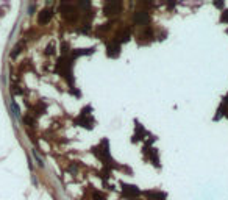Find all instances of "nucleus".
<instances>
[{
  "label": "nucleus",
  "instance_id": "1",
  "mask_svg": "<svg viewBox=\"0 0 228 200\" xmlns=\"http://www.w3.org/2000/svg\"><path fill=\"white\" fill-rule=\"evenodd\" d=\"M61 13H63V16H64L66 19H69V20H72V19L77 17V11H75L70 5H63V6H61Z\"/></svg>",
  "mask_w": 228,
  "mask_h": 200
},
{
  "label": "nucleus",
  "instance_id": "2",
  "mask_svg": "<svg viewBox=\"0 0 228 200\" xmlns=\"http://www.w3.org/2000/svg\"><path fill=\"white\" fill-rule=\"evenodd\" d=\"M119 8H120V3L119 2H108L105 5L103 11H105V14H114V13L119 11Z\"/></svg>",
  "mask_w": 228,
  "mask_h": 200
},
{
  "label": "nucleus",
  "instance_id": "3",
  "mask_svg": "<svg viewBox=\"0 0 228 200\" xmlns=\"http://www.w3.org/2000/svg\"><path fill=\"white\" fill-rule=\"evenodd\" d=\"M135 22L138 25H142V23H147L148 22V14L145 11H136L135 13Z\"/></svg>",
  "mask_w": 228,
  "mask_h": 200
},
{
  "label": "nucleus",
  "instance_id": "4",
  "mask_svg": "<svg viewBox=\"0 0 228 200\" xmlns=\"http://www.w3.org/2000/svg\"><path fill=\"white\" fill-rule=\"evenodd\" d=\"M52 16H53L52 10H42V11L39 13V17H38V20H39V23H47L50 19H52Z\"/></svg>",
  "mask_w": 228,
  "mask_h": 200
},
{
  "label": "nucleus",
  "instance_id": "5",
  "mask_svg": "<svg viewBox=\"0 0 228 200\" xmlns=\"http://www.w3.org/2000/svg\"><path fill=\"white\" fill-rule=\"evenodd\" d=\"M119 50H120V47L117 44H110L108 45V56H117Z\"/></svg>",
  "mask_w": 228,
  "mask_h": 200
},
{
  "label": "nucleus",
  "instance_id": "6",
  "mask_svg": "<svg viewBox=\"0 0 228 200\" xmlns=\"http://www.w3.org/2000/svg\"><path fill=\"white\" fill-rule=\"evenodd\" d=\"M130 35H131V33H130L128 30H123V31L119 35V36H120V41H122V42H126V41L130 39Z\"/></svg>",
  "mask_w": 228,
  "mask_h": 200
},
{
  "label": "nucleus",
  "instance_id": "7",
  "mask_svg": "<svg viewBox=\"0 0 228 200\" xmlns=\"http://www.w3.org/2000/svg\"><path fill=\"white\" fill-rule=\"evenodd\" d=\"M33 155H35V158H36V161H38V164H39L41 167H42V166H44V163H42V160H41L39 156H38V153H36V150H35V152H33Z\"/></svg>",
  "mask_w": 228,
  "mask_h": 200
},
{
  "label": "nucleus",
  "instance_id": "8",
  "mask_svg": "<svg viewBox=\"0 0 228 200\" xmlns=\"http://www.w3.org/2000/svg\"><path fill=\"white\" fill-rule=\"evenodd\" d=\"M94 197H95V200H105V197H103V195H100L98 192H95V194H94Z\"/></svg>",
  "mask_w": 228,
  "mask_h": 200
},
{
  "label": "nucleus",
  "instance_id": "9",
  "mask_svg": "<svg viewBox=\"0 0 228 200\" xmlns=\"http://www.w3.org/2000/svg\"><path fill=\"white\" fill-rule=\"evenodd\" d=\"M222 20H228V11H226V14H225V16L222 17Z\"/></svg>",
  "mask_w": 228,
  "mask_h": 200
}]
</instances>
